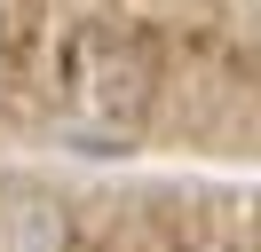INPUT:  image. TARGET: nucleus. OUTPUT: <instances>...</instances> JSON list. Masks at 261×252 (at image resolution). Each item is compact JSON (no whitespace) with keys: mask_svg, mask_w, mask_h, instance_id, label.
<instances>
[{"mask_svg":"<svg viewBox=\"0 0 261 252\" xmlns=\"http://www.w3.org/2000/svg\"><path fill=\"white\" fill-rule=\"evenodd\" d=\"M64 213H56L40 189H8L0 197V252H56Z\"/></svg>","mask_w":261,"mask_h":252,"instance_id":"obj_1","label":"nucleus"},{"mask_svg":"<svg viewBox=\"0 0 261 252\" xmlns=\"http://www.w3.org/2000/svg\"><path fill=\"white\" fill-rule=\"evenodd\" d=\"M0 40H8V0H0Z\"/></svg>","mask_w":261,"mask_h":252,"instance_id":"obj_2","label":"nucleus"}]
</instances>
